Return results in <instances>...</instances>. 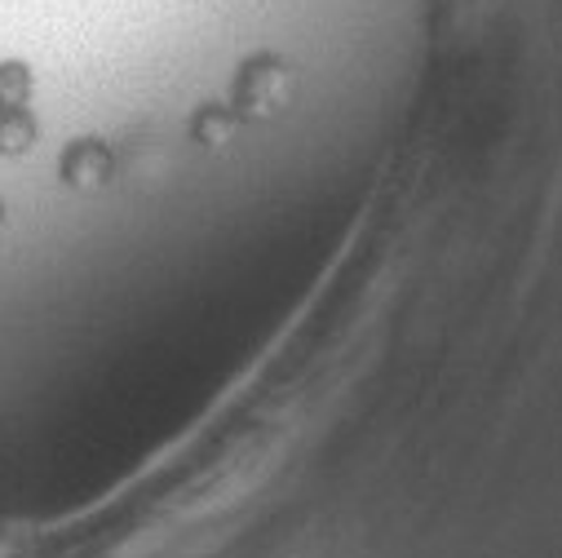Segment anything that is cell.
Segmentation results:
<instances>
[{
	"instance_id": "2",
	"label": "cell",
	"mask_w": 562,
	"mask_h": 558,
	"mask_svg": "<svg viewBox=\"0 0 562 558\" xmlns=\"http://www.w3.org/2000/svg\"><path fill=\"white\" fill-rule=\"evenodd\" d=\"M111 169H115V160H111V147L102 143V137H76V143L63 152V165H58L63 182L76 187V191L106 187L111 182Z\"/></svg>"
},
{
	"instance_id": "3",
	"label": "cell",
	"mask_w": 562,
	"mask_h": 558,
	"mask_svg": "<svg viewBox=\"0 0 562 558\" xmlns=\"http://www.w3.org/2000/svg\"><path fill=\"white\" fill-rule=\"evenodd\" d=\"M36 143V115L27 107H0V156H27Z\"/></svg>"
},
{
	"instance_id": "1",
	"label": "cell",
	"mask_w": 562,
	"mask_h": 558,
	"mask_svg": "<svg viewBox=\"0 0 562 558\" xmlns=\"http://www.w3.org/2000/svg\"><path fill=\"white\" fill-rule=\"evenodd\" d=\"M293 76L274 54H252L235 76V111L248 120H270L289 107Z\"/></svg>"
},
{
	"instance_id": "5",
	"label": "cell",
	"mask_w": 562,
	"mask_h": 558,
	"mask_svg": "<svg viewBox=\"0 0 562 558\" xmlns=\"http://www.w3.org/2000/svg\"><path fill=\"white\" fill-rule=\"evenodd\" d=\"M0 222H5V200H0Z\"/></svg>"
},
{
	"instance_id": "4",
	"label": "cell",
	"mask_w": 562,
	"mask_h": 558,
	"mask_svg": "<svg viewBox=\"0 0 562 558\" xmlns=\"http://www.w3.org/2000/svg\"><path fill=\"white\" fill-rule=\"evenodd\" d=\"M32 85V67L23 58H0V107H27Z\"/></svg>"
}]
</instances>
